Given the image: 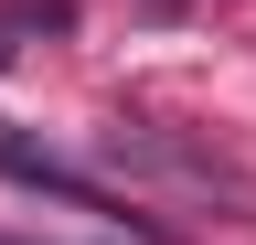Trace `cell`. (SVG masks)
Listing matches in <instances>:
<instances>
[{
  "mask_svg": "<svg viewBox=\"0 0 256 245\" xmlns=\"http://www.w3.org/2000/svg\"><path fill=\"white\" fill-rule=\"evenodd\" d=\"M96 181H139V192H192V203H256L235 171L214 160V149H192L171 128H150V117H118V128H96Z\"/></svg>",
  "mask_w": 256,
  "mask_h": 245,
  "instance_id": "1",
  "label": "cell"
},
{
  "mask_svg": "<svg viewBox=\"0 0 256 245\" xmlns=\"http://www.w3.org/2000/svg\"><path fill=\"white\" fill-rule=\"evenodd\" d=\"M0 171H11V181H32V192H64V203H107V192H96V171L54 160V149H32V139H11V128H0Z\"/></svg>",
  "mask_w": 256,
  "mask_h": 245,
  "instance_id": "2",
  "label": "cell"
}]
</instances>
